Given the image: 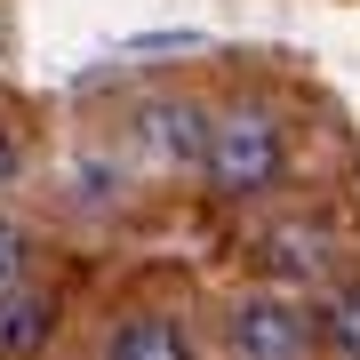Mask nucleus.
I'll list each match as a JSON object with an SVG mask.
<instances>
[{"mask_svg":"<svg viewBox=\"0 0 360 360\" xmlns=\"http://www.w3.org/2000/svg\"><path fill=\"white\" fill-rule=\"evenodd\" d=\"M200 168H208V184H217L224 200H248V193H264V184H281L288 144H281V129H272V112H257V104H232V112L208 120V136H200Z\"/></svg>","mask_w":360,"mask_h":360,"instance_id":"nucleus-1","label":"nucleus"},{"mask_svg":"<svg viewBox=\"0 0 360 360\" xmlns=\"http://www.w3.org/2000/svg\"><path fill=\"white\" fill-rule=\"evenodd\" d=\"M224 345L232 360H304V312L281 296H248V304H232Z\"/></svg>","mask_w":360,"mask_h":360,"instance_id":"nucleus-2","label":"nucleus"},{"mask_svg":"<svg viewBox=\"0 0 360 360\" xmlns=\"http://www.w3.org/2000/svg\"><path fill=\"white\" fill-rule=\"evenodd\" d=\"M104 360H193V336L176 312H129L104 336Z\"/></svg>","mask_w":360,"mask_h":360,"instance_id":"nucleus-3","label":"nucleus"},{"mask_svg":"<svg viewBox=\"0 0 360 360\" xmlns=\"http://www.w3.org/2000/svg\"><path fill=\"white\" fill-rule=\"evenodd\" d=\"M49 336H56V296H40V288L0 296V360H32Z\"/></svg>","mask_w":360,"mask_h":360,"instance_id":"nucleus-4","label":"nucleus"},{"mask_svg":"<svg viewBox=\"0 0 360 360\" xmlns=\"http://www.w3.org/2000/svg\"><path fill=\"white\" fill-rule=\"evenodd\" d=\"M144 136H153L160 160H200L208 120H200V104H144Z\"/></svg>","mask_w":360,"mask_h":360,"instance_id":"nucleus-5","label":"nucleus"},{"mask_svg":"<svg viewBox=\"0 0 360 360\" xmlns=\"http://www.w3.org/2000/svg\"><path fill=\"white\" fill-rule=\"evenodd\" d=\"M328 352L336 360H360V288H345L328 304Z\"/></svg>","mask_w":360,"mask_h":360,"instance_id":"nucleus-6","label":"nucleus"},{"mask_svg":"<svg viewBox=\"0 0 360 360\" xmlns=\"http://www.w3.org/2000/svg\"><path fill=\"white\" fill-rule=\"evenodd\" d=\"M272 248H281V272H304V281H312V272H321V257H328V248H321V232H272Z\"/></svg>","mask_w":360,"mask_h":360,"instance_id":"nucleus-7","label":"nucleus"},{"mask_svg":"<svg viewBox=\"0 0 360 360\" xmlns=\"http://www.w3.org/2000/svg\"><path fill=\"white\" fill-rule=\"evenodd\" d=\"M25 264H32V240H25L16 224H0V296L25 288Z\"/></svg>","mask_w":360,"mask_h":360,"instance_id":"nucleus-8","label":"nucleus"},{"mask_svg":"<svg viewBox=\"0 0 360 360\" xmlns=\"http://www.w3.org/2000/svg\"><path fill=\"white\" fill-rule=\"evenodd\" d=\"M16 160H25V153H16V136H8V120H0V184L16 176Z\"/></svg>","mask_w":360,"mask_h":360,"instance_id":"nucleus-9","label":"nucleus"}]
</instances>
